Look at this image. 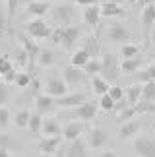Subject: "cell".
I'll list each match as a JSON object with an SVG mask.
<instances>
[{
  "label": "cell",
  "instance_id": "1",
  "mask_svg": "<svg viewBox=\"0 0 155 157\" xmlns=\"http://www.w3.org/2000/svg\"><path fill=\"white\" fill-rule=\"evenodd\" d=\"M118 72H120L118 56H115L112 52L101 54V70H99V76H103L109 83H115L118 80Z\"/></svg>",
  "mask_w": 155,
  "mask_h": 157
},
{
  "label": "cell",
  "instance_id": "2",
  "mask_svg": "<svg viewBox=\"0 0 155 157\" xmlns=\"http://www.w3.org/2000/svg\"><path fill=\"white\" fill-rule=\"evenodd\" d=\"M62 78H64V82H66L68 89H78V87H81L83 83L87 82L89 76L85 74V70H83V68L70 64V66H66V68H64Z\"/></svg>",
  "mask_w": 155,
  "mask_h": 157
},
{
  "label": "cell",
  "instance_id": "3",
  "mask_svg": "<svg viewBox=\"0 0 155 157\" xmlns=\"http://www.w3.org/2000/svg\"><path fill=\"white\" fill-rule=\"evenodd\" d=\"M81 31H83V27L81 25H62V37H60V45L62 47V51H66V52H72V49L78 45V41H80L81 37Z\"/></svg>",
  "mask_w": 155,
  "mask_h": 157
},
{
  "label": "cell",
  "instance_id": "4",
  "mask_svg": "<svg viewBox=\"0 0 155 157\" xmlns=\"http://www.w3.org/2000/svg\"><path fill=\"white\" fill-rule=\"evenodd\" d=\"M25 33L29 37H33L35 41H41V39H49L51 37L52 27L47 21H43V17H33L31 21L25 23Z\"/></svg>",
  "mask_w": 155,
  "mask_h": 157
},
{
  "label": "cell",
  "instance_id": "5",
  "mask_svg": "<svg viewBox=\"0 0 155 157\" xmlns=\"http://www.w3.org/2000/svg\"><path fill=\"white\" fill-rule=\"evenodd\" d=\"M99 113V103H95V101H83L81 105H78L72 109V114L70 117L72 118H78V120H83V122H89V120H93L97 117Z\"/></svg>",
  "mask_w": 155,
  "mask_h": 157
},
{
  "label": "cell",
  "instance_id": "6",
  "mask_svg": "<svg viewBox=\"0 0 155 157\" xmlns=\"http://www.w3.org/2000/svg\"><path fill=\"white\" fill-rule=\"evenodd\" d=\"M49 12H51V17L56 25H70L74 21V14H76V10L68 4H58L55 8H51Z\"/></svg>",
  "mask_w": 155,
  "mask_h": 157
},
{
  "label": "cell",
  "instance_id": "7",
  "mask_svg": "<svg viewBox=\"0 0 155 157\" xmlns=\"http://www.w3.org/2000/svg\"><path fill=\"white\" fill-rule=\"evenodd\" d=\"M132 149L140 157H155V138L136 136V140L132 142Z\"/></svg>",
  "mask_w": 155,
  "mask_h": 157
},
{
  "label": "cell",
  "instance_id": "8",
  "mask_svg": "<svg viewBox=\"0 0 155 157\" xmlns=\"http://www.w3.org/2000/svg\"><path fill=\"white\" fill-rule=\"evenodd\" d=\"M45 93L52 95L55 99L66 95L68 93V86H66V82H64V78H58V76L47 78V82H45Z\"/></svg>",
  "mask_w": 155,
  "mask_h": 157
},
{
  "label": "cell",
  "instance_id": "9",
  "mask_svg": "<svg viewBox=\"0 0 155 157\" xmlns=\"http://www.w3.org/2000/svg\"><path fill=\"white\" fill-rule=\"evenodd\" d=\"M16 37H17V43H20L23 49H25L27 56H29V66L33 68L35 58H37V54H39V51H41V47L35 43V39H33V37H29L27 33H17Z\"/></svg>",
  "mask_w": 155,
  "mask_h": 157
},
{
  "label": "cell",
  "instance_id": "10",
  "mask_svg": "<svg viewBox=\"0 0 155 157\" xmlns=\"http://www.w3.org/2000/svg\"><path fill=\"white\" fill-rule=\"evenodd\" d=\"M107 142H109V134H107L103 128H99V126L89 128V132H87V142H85L87 147H91V149H103Z\"/></svg>",
  "mask_w": 155,
  "mask_h": 157
},
{
  "label": "cell",
  "instance_id": "11",
  "mask_svg": "<svg viewBox=\"0 0 155 157\" xmlns=\"http://www.w3.org/2000/svg\"><path fill=\"white\" fill-rule=\"evenodd\" d=\"M56 155H68V157H85L87 155V144L81 140V136L80 138H76V140L70 142V146L68 147H64L60 149L58 147V151Z\"/></svg>",
  "mask_w": 155,
  "mask_h": 157
},
{
  "label": "cell",
  "instance_id": "12",
  "mask_svg": "<svg viewBox=\"0 0 155 157\" xmlns=\"http://www.w3.org/2000/svg\"><path fill=\"white\" fill-rule=\"evenodd\" d=\"M107 35H109V39L112 43H118V45H124L128 43L130 39V31L126 29V25H122V23H111L109 27H107Z\"/></svg>",
  "mask_w": 155,
  "mask_h": 157
},
{
  "label": "cell",
  "instance_id": "13",
  "mask_svg": "<svg viewBox=\"0 0 155 157\" xmlns=\"http://www.w3.org/2000/svg\"><path fill=\"white\" fill-rule=\"evenodd\" d=\"M83 101H87V95L83 91H72V93L68 91L66 95H62V97L56 99V107H60V109H74L78 105H81Z\"/></svg>",
  "mask_w": 155,
  "mask_h": 157
},
{
  "label": "cell",
  "instance_id": "14",
  "mask_svg": "<svg viewBox=\"0 0 155 157\" xmlns=\"http://www.w3.org/2000/svg\"><path fill=\"white\" fill-rule=\"evenodd\" d=\"M33 103H35V111L41 113V114H49L56 109V99L49 93H37Z\"/></svg>",
  "mask_w": 155,
  "mask_h": 157
},
{
  "label": "cell",
  "instance_id": "15",
  "mask_svg": "<svg viewBox=\"0 0 155 157\" xmlns=\"http://www.w3.org/2000/svg\"><path fill=\"white\" fill-rule=\"evenodd\" d=\"M60 144H62V136H45L37 142V146L43 155H56Z\"/></svg>",
  "mask_w": 155,
  "mask_h": 157
},
{
  "label": "cell",
  "instance_id": "16",
  "mask_svg": "<svg viewBox=\"0 0 155 157\" xmlns=\"http://www.w3.org/2000/svg\"><path fill=\"white\" fill-rule=\"evenodd\" d=\"M140 128H142L140 120H136V118L124 120L122 126L118 128V138H120V142H126V140H130V138H136L138 132H140Z\"/></svg>",
  "mask_w": 155,
  "mask_h": 157
},
{
  "label": "cell",
  "instance_id": "17",
  "mask_svg": "<svg viewBox=\"0 0 155 157\" xmlns=\"http://www.w3.org/2000/svg\"><path fill=\"white\" fill-rule=\"evenodd\" d=\"M146 64V56H142V54H136V56L132 58H124L120 62V72L126 76H134L136 72H140L142 68H144Z\"/></svg>",
  "mask_w": 155,
  "mask_h": 157
},
{
  "label": "cell",
  "instance_id": "18",
  "mask_svg": "<svg viewBox=\"0 0 155 157\" xmlns=\"http://www.w3.org/2000/svg\"><path fill=\"white\" fill-rule=\"evenodd\" d=\"M81 17H83V23H85L87 27H99V21H101V6H97V2L85 6Z\"/></svg>",
  "mask_w": 155,
  "mask_h": 157
},
{
  "label": "cell",
  "instance_id": "19",
  "mask_svg": "<svg viewBox=\"0 0 155 157\" xmlns=\"http://www.w3.org/2000/svg\"><path fill=\"white\" fill-rule=\"evenodd\" d=\"M101 16L103 17H120V20H124V17H126V10H124L122 6H118L116 0L101 2Z\"/></svg>",
  "mask_w": 155,
  "mask_h": 157
},
{
  "label": "cell",
  "instance_id": "20",
  "mask_svg": "<svg viewBox=\"0 0 155 157\" xmlns=\"http://www.w3.org/2000/svg\"><path fill=\"white\" fill-rule=\"evenodd\" d=\"M49 10H51L49 0H35V2L25 4V14L33 16V17H43L49 14Z\"/></svg>",
  "mask_w": 155,
  "mask_h": 157
},
{
  "label": "cell",
  "instance_id": "21",
  "mask_svg": "<svg viewBox=\"0 0 155 157\" xmlns=\"http://www.w3.org/2000/svg\"><path fill=\"white\" fill-rule=\"evenodd\" d=\"M83 132H85V124H83V120H81V122H68L62 128V140L72 142V140H76V138H80Z\"/></svg>",
  "mask_w": 155,
  "mask_h": 157
},
{
  "label": "cell",
  "instance_id": "22",
  "mask_svg": "<svg viewBox=\"0 0 155 157\" xmlns=\"http://www.w3.org/2000/svg\"><path fill=\"white\" fill-rule=\"evenodd\" d=\"M41 134L43 136H62V126L58 122V118H43V124H41Z\"/></svg>",
  "mask_w": 155,
  "mask_h": 157
},
{
  "label": "cell",
  "instance_id": "23",
  "mask_svg": "<svg viewBox=\"0 0 155 157\" xmlns=\"http://www.w3.org/2000/svg\"><path fill=\"white\" fill-rule=\"evenodd\" d=\"M155 23V4H146L142 6V25H144V33L147 35L149 27Z\"/></svg>",
  "mask_w": 155,
  "mask_h": 157
},
{
  "label": "cell",
  "instance_id": "24",
  "mask_svg": "<svg viewBox=\"0 0 155 157\" xmlns=\"http://www.w3.org/2000/svg\"><path fill=\"white\" fill-rule=\"evenodd\" d=\"M55 60H56V54L55 51L51 49H41L37 58H35V62H37L39 68H51V66H55Z\"/></svg>",
  "mask_w": 155,
  "mask_h": 157
},
{
  "label": "cell",
  "instance_id": "25",
  "mask_svg": "<svg viewBox=\"0 0 155 157\" xmlns=\"http://www.w3.org/2000/svg\"><path fill=\"white\" fill-rule=\"evenodd\" d=\"M81 49H85L91 56H101V47H99V37L97 35H87L83 39V45Z\"/></svg>",
  "mask_w": 155,
  "mask_h": 157
},
{
  "label": "cell",
  "instance_id": "26",
  "mask_svg": "<svg viewBox=\"0 0 155 157\" xmlns=\"http://www.w3.org/2000/svg\"><path fill=\"white\" fill-rule=\"evenodd\" d=\"M109 87H111V83L105 80L103 76H99V74H95V76H91V89H93V93L95 95H103V93H107L109 91Z\"/></svg>",
  "mask_w": 155,
  "mask_h": 157
},
{
  "label": "cell",
  "instance_id": "27",
  "mask_svg": "<svg viewBox=\"0 0 155 157\" xmlns=\"http://www.w3.org/2000/svg\"><path fill=\"white\" fill-rule=\"evenodd\" d=\"M29 117H31V111H29V109H20V111L14 114L12 122H14V126L17 130H25L27 122H29Z\"/></svg>",
  "mask_w": 155,
  "mask_h": 157
},
{
  "label": "cell",
  "instance_id": "28",
  "mask_svg": "<svg viewBox=\"0 0 155 157\" xmlns=\"http://www.w3.org/2000/svg\"><path fill=\"white\" fill-rule=\"evenodd\" d=\"M0 147H6L8 151H20L21 149V142L16 140L14 136H8V134H0Z\"/></svg>",
  "mask_w": 155,
  "mask_h": 157
},
{
  "label": "cell",
  "instance_id": "29",
  "mask_svg": "<svg viewBox=\"0 0 155 157\" xmlns=\"http://www.w3.org/2000/svg\"><path fill=\"white\" fill-rule=\"evenodd\" d=\"M124 97H126L130 107L136 105V103H140V99H142V86H128L126 89H124Z\"/></svg>",
  "mask_w": 155,
  "mask_h": 157
},
{
  "label": "cell",
  "instance_id": "30",
  "mask_svg": "<svg viewBox=\"0 0 155 157\" xmlns=\"http://www.w3.org/2000/svg\"><path fill=\"white\" fill-rule=\"evenodd\" d=\"M41 124H43V114L41 113H31V117H29V122H27V130L31 132L33 136L41 134Z\"/></svg>",
  "mask_w": 155,
  "mask_h": 157
},
{
  "label": "cell",
  "instance_id": "31",
  "mask_svg": "<svg viewBox=\"0 0 155 157\" xmlns=\"http://www.w3.org/2000/svg\"><path fill=\"white\" fill-rule=\"evenodd\" d=\"M91 58V54H89L85 49H78L74 51L72 54V58H70V64H74V66H80V68H83V66L87 64V60Z\"/></svg>",
  "mask_w": 155,
  "mask_h": 157
},
{
  "label": "cell",
  "instance_id": "32",
  "mask_svg": "<svg viewBox=\"0 0 155 157\" xmlns=\"http://www.w3.org/2000/svg\"><path fill=\"white\" fill-rule=\"evenodd\" d=\"M12 60H14L16 66H20V68H25L29 64V56H27V52H25V49H23L21 45L16 47V51L12 52Z\"/></svg>",
  "mask_w": 155,
  "mask_h": 157
},
{
  "label": "cell",
  "instance_id": "33",
  "mask_svg": "<svg viewBox=\"0 0 155 157\" xmlns=\"http://www.w3.org/2000/svg\"><path fill=\"white\" fill-rule=\"evenodd\" d=\"M140 101H155V80H147L142 86V99Z\"/></svg>",
  "mask_w": 155,
  "mask_h": 157
},
{
  "label": "cell",
  "instance_id": "34",
  "mask_svg": "<svg viewBox=\"0 0 155 157\" xmlns=\"http://www.w3.org/2000/svg\"><path fill=\"white\" fill-rule=\"evenodd\" d=\"M136 54H140V45L138 43H124L122 45V49H120V58L124 60V58H132V56H136Z\"/></svg>",
  "mask_w": 155,
  "mask_h": 157
},
{
  "label": "cell",
  "instance_id": "35",
  "mask_svg": "<svg viewBox=\"0 0 155 157\" xmlns=\"http://www.w3.org/2000/svg\"><path fill=\"white\" fill-rule=\"evenodd\" d=\"M136 78H138L140 82H147V80H155V62L147 64L146 68H142L140 72H136L134 74Z\"/></svg>",
  "mask_w": 155,
  "mask_h": 157
},
{
  "label": "cell",
  "instance_id": "36",
  "mask_svg": "<svg viewBox=\"0 0 155 157\" xmlns=\"http://www.w3.org/2000/svg\"><path fill=\"white\" fill-rule=\"evenodd\" d=\"M83 70H85L87 76L99 74V70H101V56H91V58L87 60V64L83 66Z\"/></svg>",
  "mask_w": 155,
  "mask_h": 157
},
{
  "label": "cell",
  "instance_id": "37",
  "mask_svg": "<svg viewBox=\"0 0 155 157\" xmlns=\"http://www.w3.org/2000/svg\"><path fill=\"white\" fill-rule=\"evenodd\" d=\"M31 82H33V76L29 74V72H17L16 80H14V83H16L17 87H21V89L29 87V86H31Z\"/></svg>",
  "mask_w": 155,
  "mask_h": 157
},
{
  "label": "cell",
  "instance_id": "38",
  "mask_svg": "<svg viewBox=\"0 0 155 157\" xmlns=\"http://www.w3.org/2000/svg\"><path fill=\"white\" fill-rule=\"evenodd\" d=\"M99 109H101V111H105V113L115 111V99H112L109 93H103L99 97Z\"/></svg>",
  "mask_w": 155,
  "mask_h": 157
},
{
  "label": "cell",
  "instance_id": "39",
  "mask_svg": "<svg viewBox=\"0 0 155 157\" xmlns=\"http://www.w3.org/2000/svg\"><path fill=\"white\" fill-rule=\"evenodd\" d=\"M10 122H12V114H10V111L6 109V105L0 107V130L6 132V130L10 128Z\"/></svg>",
  "mask_w": 155,
  "mask_h": 157
},
{
  "label": "cell",
  "instance_id": "40",
  "mask_svg": "<svg viewBox=\"0 0 155 157\" xmlns=\"http://www.w3.org/2000/svg\"><path fill=\"white\" fill-rule=\"evenodd\" d=\"M20 4H21V0H6V14H8V20H14Z\"/></svg>",
  "mask_w": 155,
  "mask_h": 157
},
{
  "label": "cell",
  "instance_id": "41",
  "mask_svg": "<svg viewBox=\"0 0 155 157\" xmlns=\"http://www.w3.org/2000/svg\"><path fill=\"white\" fill-rule=\"evenodd\" d=\"M14 62H12V56L10 54H0V74H4V72H8Z\"/></svg>",
  "mask_w": 155,
  "mask_h": 157
},
{
  "label": "cell",
  "instance_id": "42",
  "mask_svg": "<svg viewBox=\"0 0 155 157\" xmlns=\"http://www.w3.org/2000/svg\"><path fill=\"white\" fill-rule=\"evenodd\" d=\"M107 93L115 99V103H116V101H120V99H124V87H120V86H111Z\"/></svg>",
  "mask_w": 155,
  "mask_h": 157
},
{
  "label": "cell",
  "instance_id": "43",
  "mask_svg": "<svg viewBox=\"0 0 155 157\" xmlns=\"http://www.w3.org/2000/svg\"><path fill=\"white\" fill-rule=\"evenodd\" d=\"M10 101V89L6 86V82H0V107H4Z\"/></svg>",
  "mask_w": 155,
  "mask_h": 157
},
{
  "label": "cell",
  "instance_id": "44",
  "mask_svg": "<svg viewBox=\"0 0 155 157\" xmlns=\"http://www.w3.org/2000/svg\"><path fill=\"white\" fill-rule=\"evenodd\" d=\"M8 14H6V12L0 8V37H2L4 33H8Z\"/></svg>",
  "mask_w": 155,
  "mask_h": 157
},
{
  "label": "cell",
  "instance_id": "45",
  "mask_svg": "<svg viewBox=\"0 0 155 157\" xmlns=\"http://www.w3.org/2000/svg\"><path fill=\"white\" fill-rule=\"evenodd\" d=\"M16 74H17V70L14 68V66H12V68H10L8 72H4V74H2V82H6V83H14Z\"/></svg>",
  "mask_w": 155,
  "mask_h": 157
},
{
  "label": "cell",
  "instance_id": "46",
  "mask_svg": "<svg viewBox=\"0 0 155 157\" xmlns=\"http://www.w3.org/2000/svg\"><path fill=\"white\" fill-rule=\"evenodd\" d=\"M95 2H97V0H74V4L83 6V8H85V6H89V4H95Z\"/></svg>",
  "mask_w": 155,
  "mask_h": 157
},
{
  "label": "cell",
  "instance_id": "47",
  "mask_svg": "<svg viewBox=\"0 0 155 157\" xmlns=\"http://www.w3.org/2000/svg\"><path fill=\"white\" fill-rule=\"evenodd\" d=\"M99 155H101V157H116L118 153H116V151H112V149H103V151H101Z\"/></svg>",
  "mask_w": 155,
  "mask_h": 157
},
{
  "label": "cell",
  "instance_id": "48",
  "mask_svg": "<svg viewBox=\"0 0 155 157\" xmlns=\"http://www.w3.org/2000/svg\"><path fill=\"white\" fill-rule=\"evenodd\" d=\"M8 155H10L8 149H6V147H0V157H8Z\"/></svg>",
  "mask_w": 155,
  "mask_h": 157
},
{
  "label": "cell",
  "instance_id": "49",
  "mask_svg": "<svg viewBox=\"0 0 155 157\" xmlns=\"http://www.w3.org/2000/svg\"><path fill=\"white\" fill-rule=\"evenodd\" d=\"M153 0H136V4H140V6H146V4H151Z\"/></svg>",
  "mask_w": 155,
  "mask_h": 157
},
{
  "label": "cell",
  "instance_id": "50",
  "mask_svg": "<svg viewBox=\"0 0 155 157\" xmlns=\"http://www.w3.org/2000/svg\"><path fill=\"white\" fill-rule=\"evenodd\" d=\"M151 45L155 47V29H153V31H151Z\"/></svg>",
  "mask_w": 155,
  "mask_h": 157
},
{
  "label": "cell",
  "instance_id": "51",
  "mask_svg": "<svg viewBox=\"0 0 155 157\" xmlns=\"http://www.w3.org/2000/svg\"><path fill=\"white\" fill-rule=\"evenodd\" d=\"M29 2H35V0H21V4H29Z\"/></svg>",
  "mask_w": 155,
  "mask_h": 157
},
{
  "label": "cell",
  "instance_id": "52",
  "mask_svg": "<svg viewBox=\"0 0 155 157\" xmlns=\"http://www.w3.org/2000/svg\"><path fill=\"white\" fill-rule=\"evenodd\" d=\"M97 2H111V0H97Z\"/></svg>",
  "mask_w": 155,
  "mask_h": 157
},
{
  "label": "cell",
  "instance_id": "53",
  "mask_svg": "<svg viewBox=\"0 0 155 157\" xmlns=\"http://www.w3.org/2000/svg\"><path fill=\"white\" fill-rule=\"evenodd\" d=\"M128 2H130V4H136V0H128Z\"/></svg>",
  "mask_w": 155,
  "mask_h": 157
},
{
  "label": "cell",
  "instance_id": "54",
  "mask_svg": "<svg viewBox=\"0 0 155 157\" xmlns=\"http://www.w3.org/2000/svg\"><path fill=\"white\" fill-rule=\"evenodd\" d=\"M0 82H2V74H0Z\"/></svg>",
  "mask_w": 155,
  "mask_h": 157
}]
</instances>
